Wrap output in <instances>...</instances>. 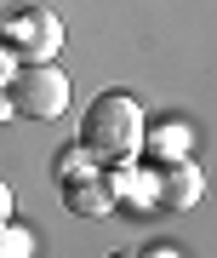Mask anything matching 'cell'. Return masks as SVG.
Here are the masks:
<instances>
[{
    "instance_id": "cell-1",
    "label": "cell",
    "mask_w": 217,
    "mask_h": 258,
    "mask_svg": "<svg viewBox=\"0 0 217 258\" xmlns=\"http://www.w3.org/2000/svg\"><path fill=\"white\" fill-rule=\"evenodd\" d=\"M137 149H143V109H137V98L120 92V86L97 92L86 120H80V155L115 166V161H132Z\"/></svg>"
},
{
    "instance_id": "cell-2",
    "label": "cell",
    "mask_w": 217,
    "mask_h": 258,
    "mask_svg": "<svg viewBox=\"0 0 217 258\" xmlns=\"http://www.w3.org/2000/svg\"><path fill=\"white\" fill-rule=\"evenodd\" d=\"M0 92H6L12 115H23V120H57L69 109V81L57 63H18Z\"/></svg>"
},
{
    "instance_id": "cell-3",
    "label": "cell",
    "mask_w": 217,
    "mask_h": 258,
    "mask_svg": "<svg viewBox=\"0 0 217 258\" xmlns=\"http://www.w3.org/2000/svg\"><path fill=\"white\" fill-rule=\"evenodd\" d=\"M0 40H6L12 57H23V63H52L57 46H63V23L46 6H18V12L0 18Z\"/></svg>"
},
{
    "instance_id": "cell-4",
    "label": "cell",
    "mask_w": 217,
    "mask_h": 258,
    "mask_svg": "<svg viewBox=\"0 0 217 258\" xmlns=\"http://www.w3.org/2000/svg\"><path fill=\"white\" fill-rule=\"evenodd\" d=\"M115 201H120L115 178H103V172H63V207L74 218H103Z\"/></svg>"
},
{
    "instance_id": "cell-5",
    "label": "cell",
    "mask_w": 217,
    "mask_h": 258,
    "mask_svg": "<svg viewBox=\"0 0 217 258\" xmlns=\"http://www.w3.org/2000/svg\"><path fill=\"white\" fill-rule=\"evenodd\" d=\"M194 195H200V172L194 166H166L160 184H154V207L177 212V207H194Z\"/></svg>"
},
{
    "instance_id": "cell-6",
    "label": "cell",
    "mask_w": 217,
    "mask_h": 258,
    "mask_svg": "<svg viewBox=\"0 0 217 258\" xmlns=\"http://www.w3.org/2000/svg\"><path fill=\"white\" fill-rule=\"evenodd\" d=\"M29 247H35V241H29V230L23 224H0V258H29Z\"/></svg>"
},
{
    "instance_id": "cell-7",
    "label": "cell",
    "mask_w": 217,
    "mask_h": 258,
    "mask_svg": "<svg viewBox=\"0 0 217 258\" xmlns=\"http://www.w3.org/2000/svg\"><path fill=\"white\" fill-rule=\"evenodd\" d=\"M12 69H18V57H12V46H6V40H0V86L12 81Z\"/></svg>"
},
{
    "instance_id": "cell-8",
    "label": "cell",
    "mask_w": 217,
    "mask_h": 258,
    "mask_svg": "<svg viewBox=\"0 0 217 258\" xmlns=\"http://www.w3.org/2000/svg\"><path fill=\"white\" fill-rule=\"evenodd\" d=\"M6 218H12V189L0 184V224H6Z\"/></svg>"
},
{
    "instance_id": "cell-9",
    "label": "cell",
    "mask_w": 217,
    "mask_h": 258,
    "mask_svg": "<svg viewBox=\"0 0 217 258\" xmlns=\"http://www.w3.org/2000/svg\"><path fill=\"white\" fill-rule=\"evenodd\" d=\"M108 258H149V252H137V247H120V252H108Z\"/></svg>"
},
{
    "instance_id": "cell-10",
    "label": "cell",
    "mask_w": 217,
    "mask_h": 258,
    "mask_svg": "<svg viewBox=\"0 0 217 258\" xmlns=\"http://www.w3.org/2000/svg\"><path fill=\"white\" fill-rule=\"evenodd\" d=\"M6 120H12V103H6V92H0V126H6Z\"/></svg>"
}]
</instances>
